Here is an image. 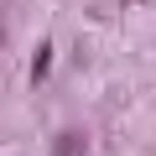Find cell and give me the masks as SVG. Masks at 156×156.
Masks as SVG:
<instances>
[{
	"mask_svg": "<svg viewBox=\"0 0 156 156\" xmlns=\"http://www.w3.org/2000/svg\"><path fill=\"white\" fill-rule=\"evenodd\" d=\"M57 156H83V135H78V130H68V135L57 140Z\"/></svg>",
	"mask_w": 156,
	"mask_h": 156,
	"instance_id": "cell-1",
	"label": "cell"
}]
</instances>
